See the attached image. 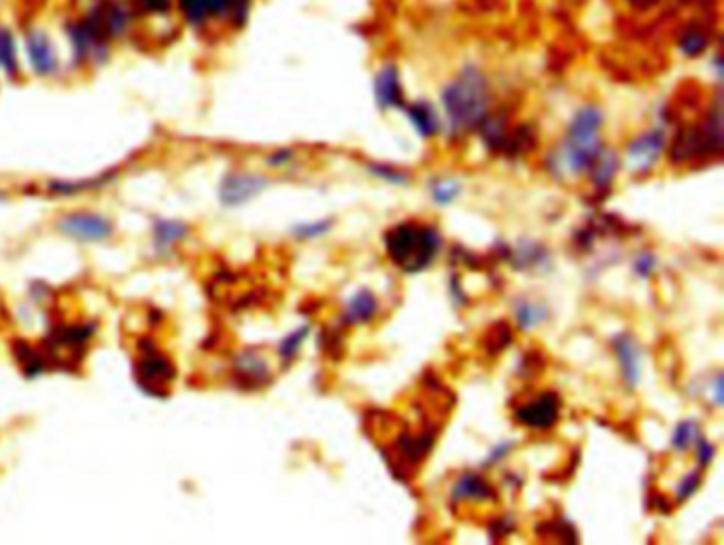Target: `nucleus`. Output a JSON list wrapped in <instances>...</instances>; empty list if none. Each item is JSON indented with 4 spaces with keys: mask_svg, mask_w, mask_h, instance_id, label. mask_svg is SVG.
<instances>
[{
    "mask_svg": "<svg viewBox=\"0 0 724 545\" xmlns=\"http://www.w3.org/2000/svg\"><path fill=\"white\" fill-rule=\"evenodd\" d=\"M603 125V113L597 106H584L574 115L569 123L567 139L557 153V170L569 176L584 175L595 164L601 153L600 130Z\"/></svg>",
    "mask_w": 724,
    "mask_h": 545,
    "instance_id": "f257e3e1",
    "label": "nucleus"
},
{
    "mask_svg": "<svg viewBox=\"0 0 724 545\" xmlns=\"http://www.w3.org/2000/svg\"><path fill=\"white\" fill-rule=\"evenodd\" d=\"M442 105L447 111L450 132H465L487 119L489 89L487 81L476 68L464 72L442 91Z\"/></svg>",
    "mask_w": 724,
    "mask_h": 545,
    "instance_id": "f03ea898",
    "label": "nucleus"
},
{
    "mask_svg": "<svg viewBox=\"0 0 724 545\" xmlns=\"http://www.w3.org/2000/svg\"><path fill=\"white\" fill-rule=\"evenodd\" d=\"M389 260L406 274L423 272L440 251V234L436 227L402 223L389 229L385 236Z\"/></svg>",
    "mask_w": 724,
    "mask_h": 545,
    "instance_id": "7ed1b4c3",
    "label": "nucleus"
},
{
    "mask_svg": "<svg viewBox=\"0 0 724 545\" xmlns=\"http://www.w3.org/2000/svg\"><path fill=\"white\" fill-rule=\"evenodd\" d=\"M136 384L142 393L164 399L170 391L176 371L173 361L166 354L158 353L153 344H142V353L134 365Z\"/></svg>",
    "mask_w": 724,
    "mask_h": 545,
    "instance_id": "20e7f679",
    "label": "nucleus"
},
{
    "mask_svg": "<svg viewBox=\"0 0 724 545\" xmlns=\"http://www.w3.org/2000/svg\"><path fill=\"white\" fill-rule=\"evenodd\" d=\"M58 232L64 236L79 240V243H102L108 240L115 232L113 221L105 215H96V212H68V215L60 217Z\"/></svg>",
    "mask_w": 724,
    "mask_h": 545,
    "instance_id": "39448f33",
    "label": "nucleus"
},
{
    "mask_svg": "<svg viewBox=\"0 0 724 545\" xmlns=\"http://www.w3.org/2000/svg\"><path fill=\"white\" fill-rule=\"evenodd\" d=\"M270 181L261 175H249V172H230L224 176L219 185V202L227 209H236L258 198L266 192Z\"/></svg>",
    "mask_w": 724,
    "mask_h": 545,
    "instance_id": "423d86ee",
    "label": "nucleus"
},
{
    "mask_svg": "<svg viewBox=\"0 0 724 545\" xmlns=\"http://www.w3.org/2000/svg\"><path fill=\"white\" fill-rule=\"evenodd\" d=\"M558 412H561V404H558L557 395L544 393L533 401H529V404L518 407L515 412V418L523 427L533 429V431H546V429L557 424Z\"/></svg>",
    "mask_w": 724,
    "mask_h": 545,
    "instance_id": "0eeeda50",
    "label": "nucleus"
},
{
    "mask_svg": "<svg viewBox=\"0 0 724 545\" xmlns=\"http://www.w3.org/2000/svg\"><path fill=\"white\" fill-rule=\"evenodd\" d=\"M26 55L34 74H38V77H51V74L58 72L60 62L54 43L38 28H32L30 32H26Z\"/></svg>",
    "mask_w": 724,
    "mask_h": 545,
    "instance_id": "6e6552de",
    "label": "nucleus"
},
{
    "mask_svg": "<svg viewBox=\"0 0 724 545\" xmlns=\"http://www.w3.org/2000/svg\"><path fill=\"white\" fill-rule=\"evenodd\" d=\"M665 136L660 130L646 132V134L637 136L635 141L626 147V166L635 175H643L657 164L660 151H663Z\"/></svg>",
    "mask_w": 724,
    "mask_h": 545,
    "instance_id": "1a4fd4ad",
    "label": "nucleus"
},
{
    "mask_svg": "<svg viewBox=\"0 0 724 545\" xmlns=\"http://www.w3.org/2000/svg\"><path fill=\"white\" fill-rule=\"evenodd\" d=\"M614 353H617V359L620 363V374H623V380L629 391L637 387L642 380V353L637 342L633 340L631 336L620 334L612 340Z\"/></svg>",
    "mask_w": 724,
    "mask_h": 545,
    "instance_id": "9d476101",
    "label": "nucleus"
},
{
    "mask_svg": "<svg viewBox=\"0 0 724 545\" xmlns=\"http://www.w3.org/2000/svg\"><path fill=\"white\" fill-rule=\"evenodd\" d=\"M234 374L249 387H260L270 380V367H268L266 359L261 357L255 350H244L234 361Z\"/></svg>",
    "mask_w": 724,
    "mask_h": 545,
    "instance_id": "9b49d317",
    "label": "nucleus"
},
{
    "mask_svg": "<svg viewBox=\"0 0 724 545\" xmlns=\"http://www.w3.org/2000/svg\"><path fill=\"white\" fill-rule=\"evenodd\" d=\"M453 501H493L495 492L478 473H461L450 490Z\"/></svg>",
    "mask_w": 724,
    "mask_h": 545,
    "instance_id": "f8f14e48",
    "label": "nucleus"
},
{
    "mask_svg": "<svg viewBox=\"0 0 724 545\" xmlns=\"http://www.w3.org/2000/svg\"><path fill=\"white\" fill-rule=\"evenodd\" d=\"M376 312H379V300H376V295L370 289H362L346 302L342 320L346 325L370 323L376 317Z\"/></svg>",
    "mask_w": 724,
    "mask_h": 545,
    "instance_id": "ddd939ff",
    "label": "nucleus"
},
{
    "mask_svg": "<svg viewBox=\"0 0 724 545\" xmlns=\"http://www.w3.org/2000/svg\"><path fill=\"white\" fill-rule=\"evenodd\" d=\"M374 89H376V102H379L380 108H393L404 105L400 74H397L393 66H387L380 71L379 77H376Z\"/></svg>",
    "mask_w": 724,
    "mask_h": 545,
    "instance_id": "4468645a",
    "label": "nucleus"
},
{
    "mask_svg": "<svg viewBox=\"0 0 724 545\" xmlns=\"http://www.w3.org/2000/svg\"><path fill=\"white\" fill-rule=\"evenodd\" d=\"M190 226L179 219H156L153 221V244L159 252L173 249L181 240L187 238Z\"/></svg>",
    "mask_w": 724,
    "mask_h": 545,
    "instance_id": "2eb2a0df",
    "label": "nucleus"
},
{
    "mask_svg": "<svg viewBox=\"0 0 724 545\" xmlns=\"http://www.w3.org/2000/svg\"><path fill=\"white\" fill-rule=\"evenodd\" d=\"M408 117L410 122H413L414 130L419 132L423 139H431V136L440 130V119H438V113L433 111L430 102H416L414 106L408 108Z\"/></svg>",
    "mask_w": 724,
    "mask_h": 545,
    "instance_id": "dca6fc26",
    "label": "nucleus"
},
{
    "mask_svg": "<svg viewBox=\"0 0 724 545\" xmlns=\"http://www.w3.org/2000/svg\"><path fill=\"white\" fill-rule=\"evenodd\" d=\"M113 179H115V172L83 181H51L49 192L55 193V196H77V193L83 192H94V189L106 185V183H111Z\"/></svg>",
    "mask_w": 724,
    "mask_h": 545,
    "instance_id": "f3484780",
    "label": "nucleus"
},
{
    "mask_svg": "<svg viewBox=\"0 0 724 545\" xmlns=\"http://www.w3.org/2000/svg\"><path fill=\"white\" fill-rule=\"evenodd\" d=\"M209 20H244L249 0H204Z\"/></svg>",
    "mask_w": 724,
    "mask_h": 545,
    "instance_id": "a211bd4d",
    "label": "nucleus"
},
{
    "mask_svg": "<svg viewBox=\"0 0 724 545\" xmlns=\"http://www.w3.org/2000/svg\"><path fill=\"white\" fill-rule=\"evenodd\" d=\"M618 155L614 151H601L597 155L595 164L591 166V176H592V183H595L597 189H606L609 187V183L614 181V176H617L618 172Z\"/></svg>",
    "mask_w": 724,
    "mask_h": 545,
    "instance_id": "6ab92c4d",
    "label": "nucleus"
},
{
    "mask_svg": "<svg viewBox=\"0 0 724 545\" xmlns=\"http://www.w3.org/2000/svg\"><path fill=\"white\" fill-rule=\"evenodd\" d=\"M515 317H516L518 327H521L523 331H532L538 325L544 323L546 319H549V308L540 302L521 300V302H516V306H515Z\"/></svg>",
    "mask_w": 724,
    "mask_h": 545,
    "instance_id": "aec40b11",
    "label": "nucleus"
},
{
    "mask_svg": "<svg viewBox=\"0 0 724 545\" xmlns=\"http://www.w3.org/2000/svg\"><path fill=\"white\" fill-rule=\"evenodd\" d=\"M512 266H515L516 269L549 266V255H546V252L541 251L538 244L524 240V243L518 246L515 252H512Z\"/></svg>",
    "mask_w": 724,
    "mask_h": 545,
    "instance_id": "412c9836",
    "label": "nucleus"
},
{
    "mask_svg": "<svg viewBox=\"0 0 724 545\" xmlns=\"http://www.w3.org/2000/svg\"><path fill=\"white\" fill-rule=\"evenodd\" d=\"M309 334H311V325H302L295 331H292V334L283 337L281 344H278V359H281L285 365L292 363V361L298 357L302 344L306 342Z\"/></svg>",
    "mask_w": 724,
    "mask_h": 545,
    "instance_id": "4be33fe9",
    "label": "nucleus"
},
{
    "mask_svg": "<svg viewBox=\"0 0 724 545\" xmlns=\"http://www.w3.org/2000/svg\"><path fill=\"white\" fill-rule=\"evenodd\" d=\"M0 71L7 72L13 77L20 71V62H17V45L13 34L4 28H0Z\"/></svg>",
    "mask_w": 724,
    "mask_h": 545,
    "instance_id": "5701e85b",
    "label": "nucleus"
},
{
    "mask_svg": "<svg viewBox=\"0 0 724 545\" xmlns=\"http://www.w3.org/2000/svg\"><path fill=\"white\" fill-rule=\"evenodd\" d=\"M701 438V429L694 421H682L676 427L674 435H671V447L676 452H686L697 444V439Z\"/></svg>",
    "mask_w": 724,
    "mask_h": 545,
    "instance_id": "b1692460",
    "label": "nucleus"
},
{
    "mask_svg": "<svg viewBox=\"0 0 724 545\" xmlns=\"http://www.w3.org/2000/svg\"><path fill=\"white\" fill-rule=\"evenodd\" d=\"M430 192H431L433 202L440 204V206H448L461 196V185H459V181H453V179H436V181H431Z\"/></svg>",
    "mask_w": 724,
    "mask_h": 545,
    "instance_id": "393cba45",
    "label": "nucleus"
},
{
    "mask_svg": "<svg viewBox=\"0 0 724 545\" xmlns=\"http://www.w3.org/2000/svg\"><path fill=\"white\" fill-rule=\"evenodd\" d=\"M15 353H17V359H20L21 365H24L26 378H34V376L43 374V370H45L43 357L30 346V344L20 342V344H17Z\"/></svg>",
    "mask_w": 724,
    "mask_h": 545,
    "instance_id": "a878e982",
    "label": "nucleus"
},
{
    "mask_svg": "<svg viewBox=\"0 0 724 545\" xmlns=\"http://www.w3.org/2000/svg\"><path fill=\"white\" fill-rule=\"evenodd\" d=\"M176 4H179V11L183 13L187 24L193 28L207 26L209 13L207 7H204V0H176Z\"/></svg>",
    "mask_w": 724,
    "mask_h": 545,
    "instance_id": "bb28decb",
    "label": "nucleus"
},
{
    "mask_svg": "<svg viewBox=\"0 0 724 545\" xmlns=\"http://www.w3.org/2000/svg\"><path fill=\"white\" fill-rule=\"evenodd\" d=\"M334 227V219H319L311 223H302V226L294 227V236L298 240H315L321 238L329 229Z\"/></svg>",
    "mask_w": 724,
    "mask_h": 545,
    "instance_id": "cd10ccee",
    "label": "nucleus"
},
{
    "mask_svg": "<svg viewBox=\"0 0 724 545\" xmlns=\"http://www.w3.org/2000/svg\"><path fill=\"white\" fill-rule=\"evenodd\" d=\"M654 269H657V257L648 251L640 252V255L635 257V261H633V272H635L640 278H650L654 274Z\"/></svg>",
    "mask_w": 724,
    "mask_h": 545,
    "instance_id": "c85d7f7f",
    "label": "nucleus"
},
{
    "mask_svg": "<svg viewBox=\"0 0 724 545\" xmlns=\"http://www.w3.org/2000/svg\"><path fill=\"white\" fill-rule=\"evenodd\" d=\"M368 170L372 172L374 176H379V179H383L387 183H393V185H404V183H408L406 175H404V172L393 170V168H389V166H374L372 164Z\"/></svg>",
    "mask_w": 724,
    "mask_h": 545,
    "instance_id": "c756f323",
    "label": "nucleus"
},
{
    "mask_svg": "<svg viewBox=\"0 0 724 545\" xmlns=\"http://www.w3.org/2000/svg\"><path fill=\"white\" fill-rule=\"evenodd\" d=\"M699 484H701V473L699 472L688 473L686 478L680 481V486H677V490H676L677 501H686V498H691L694 495V490L699 489Z\"/></svg>",
    "mask_w": 724,
    "mask_h": 545,
    "instance_id": "7c9ffc66",
    "label": "nucleus"
},
{
    "mask_svg": "<svg viewBox=\"0 0 724 545\" xmlns=\"http://www.w3.org/2000/svg\"><path fill=\"white\" fill-rule=\"evenodd\" d=\"M694 447H697L699 467H708V464L714 461V455H716L714 444H711V441H708L703 438V435H701V438L697 439V444H694Z\"/></svg>",
    "mask_w": 724,
    "mask_h": 545,
    "instance_id": "2f4dec72",
    "label": "nucleus"
},
{
    "mask_svg": "<svg viewBox=\"0 0 724 545\" xmlns=\"http://www.w3.org/2000/svg\"><path fill=\"white\" fill-rule=\"evenodd\" d=\"M136 4H139L142 11H147V13L164 15L168 13L170 7H173V0H136Z\"/></svg>",
    "mask_w": 724,
    "mask_h": 545,
    "instance_id": "473e14b6",
    "label": "nucleus"
},
{
    "mask_svg": "<svg viewBox=\"0 0 724 545\" xmlns=\"http://www.w3.org/2000/svg\"><path fill=\"white\" fill-rule=\"evenodd\" d=\"M512 447H515L512 441H501V444L495 447L491 455L484 458V467H493V464H498L499 461H504V458L508 456V452L512 450Z\"/></svg>",
    "mask_w": 724,
    "mask_h": 545,
    "instance_id": "72a5a7b5",
    "label": "nucleus"
},
{
    "mask_svg": "<svg viewBox=\"0 0 724 545\" xmlns=\"http://www.w3.org/2000/svg\"><path fill=\"white\" fill-rule=\"evenodd\" d=\"M292 151H289V149H281V151H277V153H272L270 158H268V164L270 166H281V164H285L287 162V159H292Z\"/></svg>",
    "mask_w": 724,
    "mask_h": 545,
    "instance_id": "f704fd0d",
    "label": "nucleus"
},
{
    "mask_svg": "<svg viewBox=\"0 0 724 545\" xmlns=\"http://www.w3.org/2000/svg\"><path fill=\"white\" fill-rule=\"evenodd\" d=\"M711 393H714L716 405H720L722 404V376H716L714 387H711Z\"/></svg>",
    "mask_w": 724,
    "mask_h": 545,
    "instance_id": "c9c22d12",
    "label": "nucleus"
},
{
    "mask_svg": "<svg viewBox=\"0 0 724 545\" xmlns=\"http://www.w3.org/2000/svg\"><path fill=\"white\" fill-rule=\"evenodd\" d=\"M3 200H4V193H0V202H3Z\"/></svg>",
    "mask_w": 724,
    "mask_h": 545,
    "instance_id": "e433bc0d",
    "label": "nucleus"
}]
</instances>
